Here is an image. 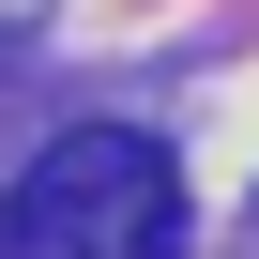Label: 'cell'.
<instances>
[{
    "instance_id": "obj_1",
    "label": "cell",
    "mask_w": 259,
    "mask_h": 259,
    "mask_svg": "<svg viewBox=\"0 0 259 259\" xmlns=\"http://www.w3.org/2000/svg\"><path fill=\"white\" fill-rule=\"evenodd\" d=\"M0 259H183V168L138 122H61L0 198Z\"/></svg>"
}]
</instances>
